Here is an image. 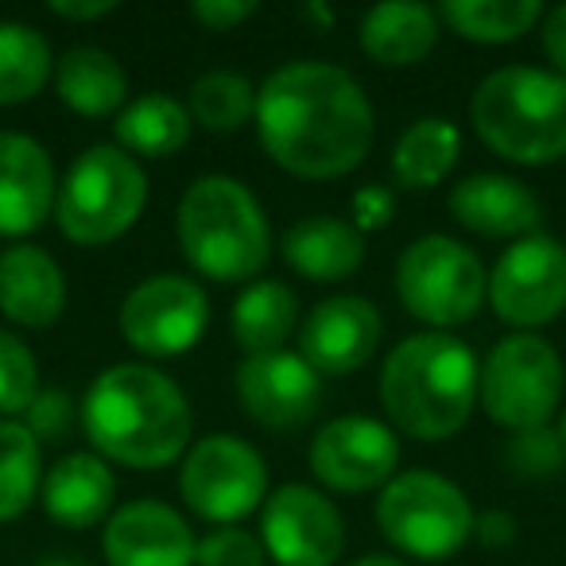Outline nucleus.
<instances>
[{
	"mask_svg": "<svg viewBox=\"0 0 566 566\" xmlns=\"http://www.w3.org/2000/svg\"><path fill=\"white\" fill-rule=\"evenodd\" d=\"M256 136L275 167L300 179H342L365 164L377 113L365 86L338 63L295 59L256 86Z\"/></svg>",
	"mask_w": 566,
	"mask_h": 566,
	"instance_id": "1",
	"label": "nucleus"
},
{
	"mask_svg": "<svg viewBox=\"0 0 566 566\" xmlns=\"http://www.w3.org/2000/svg\"><path fill=\"white\" fill-rule=\"evenodd\" d=\"M82 431L105 462L164 470L187 458L195 411L179 385L156 365L125 361L97 373L78 403Z\"/></svg>",
	"mask_w": 566,
	"mask_h": 566,
	"instance_id": "2",
	"label": "nucleus"
},
{
	"mask_svg": "<svg viewBox=\"0 0 566 566\" xmlns=\"http://www.w3.org/2000/svg\"><path fill=\"white\" fill-rule=\"evenodd\" d=\"M481 365L462 338L423 331L403 338L380 369V403L400 434L447 442L478 408Z\"/></svg>",
	"mask_w": 566,
	"mask_h": 566,
	"instance_id": "3",
	"label": "nucleus"
},
{
	"mask_svg": "<svg viewBox=\"0 0 566 566\" xmlns=\"http://www.w3.org/2000/svg\"><path fill=\"white\" fill-rule=\"evenodd\" d=\"M175 237L182 260L218 283H249L272 256L264 206L233 175H202L179 198Z\"/></svg>",
	"mask_w": 566,
	"mask_h": 566,
	"instance_id": "4",
	"label": "nucleus"
},
{
	"mask_svg": "<svg viewBox=\"0 0 566 566\" xmlns=\"http://www.w3.org/2000/svg\"><path fill=\"white\" fill-rule=\"evenodd\" d=\"M470 125L509 164H558L566 156V78L539 66H501L473 90Z\"/></svg>",
	"mask_w": 566,
	"mask_h": 566,
	"instance_id": "5",
	"label": "nucleus"
},
{
	"mask_svg": "<svg viewBox=\"0 0 566 566\" xmlns=\"http://www.w3.org/2000/svg\"><path fill=\"white\" fill-rule=\"evenodd\" d=\"M148 206V175L117 144H94L59 182L55 226L82 249L113 244L140 221Z\"/></svg>",
	"mask_w": 566,
	"mask_h": 566,
	"instance_id": "6",
	"label": "nucleus"
},
{
	"mask_svg": "<svg viewBox=\"0 0 566 566\" xmlns=\"http://www.w3.org/2000/svg\"><path fill=\"white\" fill-rule=\"evenodd\" d=\"M470 496L450 478L431 470L396 473L377 496V527L400 555L419 563H442L458 555L473 535Z\"/></svg>",
	"mask_w": 566,
	"mask_h": 566,
	"instance_id": "7",
	"label": "nucleus"
},
{
	"mask_svg": "<svg viewBox=\"0 0 566 566\" xmlns=\"http://www.w3.org/2000/svg\"><path fill=\"white\" fill-rule=\"evenodd\" d=\"M396 295L431 331L470 323L489 295V272L481 256L458 237L427 233L396 260Z\"/></svg>",
	"mask_w": 566,
	"mask_h": 566,
	"instance_id": "8",
	"label": "nucleus"
},
{
	"mask_svg": "<svg viewBox=\"0 0 566 566\" xmlns=\"http://www.w3.org/2000/svg\"><path fill=\"white\" fill-rule=\"evenodd\" d=\"M566 369L558 349L539 334H509L489 349L478 380V403L496 427H547L563 403Z\"/></svg>",
	"mask_w": 566,
	"mask_h": 566,
	"instance_id": "9",
	"label": "nucleus"
},
{
	"mask_svg": "<svg viewBox=\"0 0 566 566\" xmlns=\"http://www.w3.org/2000/svg\"><path fill=\"white\" fill-rule=\"evenodd\" d=\"M179 493L195 516L233 527L268 501V465L252 442L237 434H206L182 458Z\"/></svg>",
	"mask_w": 566,
	"mask_h": 566,
	"instance_id": "10",
	"label": "nucleus"
},
{
	"mask_svg": "<svg viewBox=\"0 0 566 566\" xmlns=\"http://www.w3.org/2000/svg\"><path fill=\"white\" fill-rule=\"evenodd\" d=\"M120 338L128 349L151 361L182 357L202 342L210 326V300H206L202 283L179 272L148 275L125 295L120 303Z\"/></svg>",
	"mask_w": 566,
	"mask_h": 566,
	"instance_id": "11",
	"label": "nucleus"
},
{
	"mask_svg": "<svg viewBox=\"0 0 566 566\" xmlns=\"http://www.w3.org/2000/svg\"><path fill=\"white\" fill-rule=\"evenodd\" d=\"M485 300L520 334L555 323L566 311V244L547 233L512 241L489 272Z\"/></svg>",
	"mask_w": 566,
	"mask_h": 566,
	"instance_id": "12",
	"label": "nucleus"
},
{
	"mask_svg": "<svg viewBox=\"0 0 566 566\" xmlns=\"http://www.w3.org/2000/svg\"><path fill=\"white\" fill-rule=\"evenodd\" d=\"M260 543L275 566H334L346 551V520L315 485H280L260 512Z\"/></svg>",
	"mask_w": 566,
	"mask_h": 566,
	"instance_id": "13",
	"label": "nucleus"
},
{
	"mask_svg": "<svg viewBox=\"0 0 566 566\" xmlns=\"http://www.w3.org/2000/svg\"><path fill=\"white\" fill-rule=\"evenodd\" d=\"M311 473L334 493H373L396 478L400 439L388 423L369 416H342L318 427L307 450Z\"/></svg>",
	"mask_w": 566,
	"mask_h": 566,
	"instance_id": "14",
	"label": "nucleus"
},
{
	"mask_svg": "<svg viewBox=\"0 0 566 566\" xmlns=\"http://www.w3.org/2000/svg\"><path fill=\"white\" fill-rule=\"evenodd\" d=\"M233 388L244 416L268 431H295L323 408V377L292 349L244 357Z\"/></svg>",
	"mask_w": 566,
	"mask_h": 566,
	"instance_id": "15",
	"label": "nucleus"
},
{
	"mask_svg": "<svg viewBox=\"0 0 566 566\" xmlns=\"http://www.w3.org/2000/svg\"><path fill=\"white\" fill-rule=\"evenodd\" d=\"M385 318L365 295H331L300 326V357L318 377H349L373 361Z\"/></svg>",
	"mask_w": 566,
	"mask_h": 566,
	"instance_id": "16",
	"label": "nucleus"
},
{
	"mask_svg": "<svg viewBox=\"0 0 566 566\" xmlns=\"http://www.w3.org/2000/svg\"><path fill=\"white\" fill-rule=\"evenodd\" d=\"M102 551L109 566H195L198 539L171 504L128 501L105 520Z\"/></svg>",
	"mask_w": 566,
	"mask_h": 566,
	"instance_id": "17",
	"label": "nucleus"
},
{
	"mask_svg": "<svg viewBox=\"0 0 566 566\" xmlns=\"http://www.w3.org/2000/svg\"><path fill=\"white\" fill-rule=\"evenodd\" d=\"M59 179L48 148L28 133H0V237H28L55 213Z\"/></svg>",
	"mask_w": 566,
	"mask_h": 566,
	"instance_id": "18",
	"label": "nucleus"
},
{
	"mask_svg": "<svg viewBox=\"0 0 566 566\" xmlns=\"http://www.w3.org/2000/svg\"><path fill=\"white\" fill-rule=\"evenodd\" d=\"M450 213L462 229L478 237H504V241H520L532 237L543 221V206L520 179L501 171H478L465 175L454 190H450Z\"/></svg>",
	"mask_w": 566,
	"mask_h": 566,
	"instance_id": "19",
	"label": "nucleus"
},
{
	"mask_svg": "<svg viewBox=\"0 0 566 566\" xmlns=\"http://www.w3.org/2000/svg\"><path fill=\"white\" fill-rule=\"evenodd\" d=\"M66 307V275L40 244H12L0 252V315L28 331L59 323Z\"/></svg>",
	"mask_w": 566,
	"mask_h": 566,
	"instance_id": "20",
	"label": "nucleus"
},
{
	"mask_svg": "<svg viewBox=\"0 0 566 566\" xmlns=\"http://www.w3.org/2000/svg\"><path fill=\"white\" fill-rule=\"evenodd\" d=\"M43 512L66 532H86L97 527L102 520L113 516V501H117V478H113L109 462L90 450H74L63 454L48 470L40 485Z\"/></svg>",
	"mask_w": 566,
	"mask_h": 566,
	"instance_id": "21",
	"label": "nucleus"
},
{
	"mask_svg": "<svg viewBox=\"0 0 566 566\" xmlns=\"http://www.w3.org/2000/svg\"><path fill=\"white\" fill-rule=\"evenodd\" d=\"M283 260L295 275L311 283H338L354 275L365 260V233L346 218L315 213V218L295 221L283 233Z\"/></svg>",
	"mask_w": 566,
	"mask_h": 566,
	"instance_id": "22",
	"label": "nucleus"
},
{
	"mask_svg": "<svg viewBox=\"0 0 566 566\" xmlns=\"http://www.w3.org/2000/svg\"><path fill=\"white\" fill-rule=\"evenodd\" d=\"M361 51L380 66H416L439 43V12L419 0H388L361 17Z\"/></svg>",
	"mask_w": 566,
	"mask_h": 566,
	"instance_id": "23",
	"label": "nucleus"
},
{
	"mask_svg": "<svg viewBox=\"0 0 566 566\" xmlns=\"http://www.w3.org/2000/svg\"><path fill=\"white\" fill-rule=\"evenodd\" d=\"M55 94L78 117H113L128 105V74L102 48H71L55 63Z\"/></svg>",
	"mask_w": 566,
	"mask_h": 566,
	"instance_id": "24",
	"label": "nucleus"
},
{
	"mask_svg": "<svg viewBox=\"0 0 566 566\" xmlns=\"http://www.w3.org/2000/svg\"><path fill=\"white\" fill-rule=\"evenodd\" d=\"M229 326H233V338L244 349V357L275 354L300 326V300L287 283L256 280L237 295Z\"/></svg>",
	"mask_w": 566,
	"mask_h": 566,
	"instance_id": "25",
	"label": "nucleus"
},
{
	"mask_svg": "<svg viewBox=\"0 0 566 566\" xmlns=\"http://www.w3.org/2000/svg\"><path fill=\"white\" fill-rule=\"evenodd\" d=\"M462 156V133L447 117H419L392 148V179L403 190H431L454 171Z\"/></svg>",
	"mask_w": 566,
	"mask_h": 566,
	"instance_id": "26",
	"label": "nucleus"
},
{
	"mask_svg": "<svg viewBox=\"0 0 566 566\" xmlns=\"http://www.w3.org/2000/svg\"><path fill=\"white\" fill-rule=\"evenodd\" d=\"M113 136L133 159H167L190 140V109L171 94H140L117 113Z\"/></svg>",
	"mask_w": 566,
	"mask_h": 566,
	"instance_id": "27",
	"label": "nucleus"
},
{
	"mask_svg": "<svg viewBox=\"0 0 566 566\" xmlns=\"http://www.w3.org/2000/svg\"><path fill=\"white\" fill-rule=\"evenodd\" d=\"M439 20L470 43H516L543 20L539 0H447Z\"/></svg>",
	"mask_w": 566,
	"mask_h": 566,
	"instance_id": "28",
	"label": "nucleus"
},
{
	"mask_svg": "<svg viewBox=\"0 0 566 566\" xmlns=\"http://www.w3.org/2000/svg\"><path fill=\"white\" fill-rule=\"evenodd\" d=\"M51 74V43L20 20H0V105L32 102Z\"/></svg>",
	"mask_w": 566,
	"mask_h": 566,
	"instance_id": "29",
	"label": "nucleus"
},
{
	"mask_svg": "<svg viewBox=\"0 0 566 566\" xmlns=\"http://www.w3.org/2000/svg\"><path fill=\"white\" fill-rule=\"evenodd\" d=\"M43 485L40 442L20 419H0V524L20 520Z\"/></svg>",
	"mask_w": 566,
	"mask_h": 566,
	"instance_id": "30",
	"label": "nucleus"
},
{
	"mask_svg": "<svg viewBox=\"0 0 566 566\" xmlns=\"http://www.w3.org/2000/svg\"><path fill=\"white\" fill-rule=\"evenodd\" d=\"M187 109L206 133H237L256 117V86L237 71H206L190 86Z\"/></svg>",
	"mask_w": 566,
	"mask_h": 566,
	"instance_id": "31",
	"label": "nucleus"
},
{
	"mask_svg": "<svg viewBox=\"0 0 566 566\" xmlns=\"http://www.w3.org/2000/svg\"><path fill=\"white\" fill-rule=\"evenodd\" d=\"M35 396H40V361L17 334L0 331V419L24 416Z\"/></svg>",
	"mask_w": 566,
	"mask_h": 566,
	"instance_id": "32",
	"label": "nucleus"
},
{
	"mask_svg": "<svg viewBox=\"0 0 566 566\" xmlns=\"http://www.w3.org/2000/svg\"><path fill=\"white\" fill-rule=\"evenodd\" d=\"M504 454H509V465L516 478H532V481L555 478L566 465V447L551 423L532 427V431H516Z\"/></svg>",
	"mask_w": 566,
	"mask_h": 566,
	"instance_id": "33",
	"label": "nucleus"
},
{
	"mask_svg": "<svg viewBox=\"0 0 566 566\" xmlns=\"http://www.w3.org/2000/svg\"><path fill=\"white\" fill-rule=\"evenodd\" d=\"M264 543L244 527H213L198 539L195 566H264Z\"/></svg>",
	"mask_w": 566,
	"mask_h": 566,
	"instance_id": "34",
	"label": "nucleus"
},
{
	"mask_svg": "<svg viewBox=\"0 0 566 566\" xmlns=\"http://www.w3.org/2000/svg\"><path fill=\"white\" fill-rule=\"evenodd\" d=\"M74 416H78V408H74L71 392H63V388H40V396L32 400V408L24 411L20 423L43 447V442H63L74 427Z\"/></svg>",
	"mask_w": 566,
	"mask_h": 566,
	"instance_id": "35",
	"label": "nucleus"
},
{
	"mask_svg": "<svg viewBox=\"0 0 566 566\" xmlns=\"http://www.w3.org/2000/svg\"><path fill=\"white\" fill-rule=\"evenodd\" d=\"M349 213H354L349 221H354L361 233L385 229L388 221L396 218V195L388 187H377V182H369V187H361L354 195V202H349Z\"/></svg>",
	"mask_w": 566,
	"mask_h": 566,
	"instance_id": "36",
	"label": "nucleus"
},
{
	"mask_svg": "<svg viewBox=\"0 0 566 566\" xmlns=\"http://www.w3.org/2000/svg\"><path fill=\"white\" fill-rule=\"evenodd\" d=\"M249 17H256V0H195L190 4V20L202 24L206 32H233Z\"/></svg>",
	"mask_w": 566,
	"mask_h": 566,
	"instance_id": "37",
	"label": "nucleus"
},
{
	"mask_svg": "<svg viewBox=\"0 0 566 566\" xmlns=\"http://www.w3.org/2000/svg\"><path fill=\"white\" fill-rule=\"evenodd\" d=\"M543 55L555 66V74L566 78V4H555V9L543 12Z\"/></svg>",
	"mask_w": 566,
	"mask_h": 566,
	"instance_id": "38",
	"label": "nucleus"
},
{
	"mask_svg": "<svg viewBox=\"0 0 566 566\" xmlns=\"http://www.w3.org/2000/svg\"><path fill=\"white\" fill-rule=\"evenodd\" d=\"M473 535H478L485 547H509L516 539V520L509 512H481L473 520Z\"/></svg>",
	"mask_w": 566,
	"mask_h": 566,
	"instance_id": "39",
	"label": "nucleus"
},
{
	"mask_svg": "<svg viewBox=\"0 0 566 566\" xmlns=\"http://www.w3.org/2000/svg\"><path fill=\"white\" fill-rule=\"evenodd\" d=\"M59 20H74V24H86V20H102L109 12H117V0H51L48 4Z\"/></svg>",
	"mask_w": 566,
	"mask_h": 566,
	"instance_id": "40",
	"label": "nucleus"
},
{
	"mask_svg": "<svg viewBox=\"0 0 566 566\" xmlns=\"http://www.w3.org/2000/svg\"><path fill=\"white\" fill-rule=\"evenodd\" d=\"M354 566H408L400 555H388V551H369V555L354 558Z\"/></svg>",
	"mask_w": 566,
	"mask_h": 566,
	"instance_id": "41",
	"label": "nucleus"
},
{
	"mask_svg": "<svg viewBox=\"0 0 566 566\" xmlns=\"http://www.w3.org/2000/svg\"><path fill=\"white\" fill-rule=\"evenodd\" d=\"M303 17L315 20V24H323V28H334V12L326 9L323 0H315V4H307V9H303Z\"/></svg>",
	"mask_w": 566,
	"mask_h": 566,
	"instance_id": "42",
	"label": "nucleus"
},
{
	"mask_svg": "<svg viewBox=\"0 0 566 566\" xmlns=\"http://www.w3.org/2000/svg\"><path fill=\"white\" fill-rule=\"evenodd\" d=\"M32 566H82V563H74V558H59V555H51V558H43V563H32Z\"/></svg>",
	"mask_w": 566,
	"mask_h": 566,
	"instance_id": "43",
	"label": "nucleus"
},
{
	"mask_svg": "<svg viewBox=\"0 0 566 566\" xmlns=\"http://www.w3.org/2000/svg\"><path fill=\"white\" fill-rule=\"evenodd\" d=\"M555 431H558V439H563V447H566V411H563V419H558Z\"/></svg>",
	"mask_w": 566,
	"mask_h": 566,
	"instance_id": "44",
	"label": "nucleus"
}]
</instances>
